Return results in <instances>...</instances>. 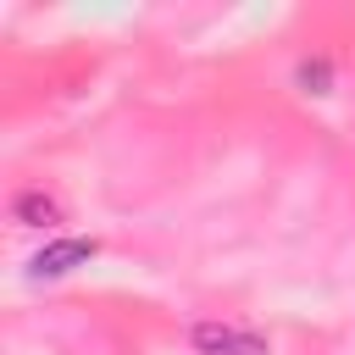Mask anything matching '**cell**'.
Here are the masks:
<instances>
[{"instance_id":"3957f363","label":"cell","mask_w":355,"mask_h":355,"mask_svg":"<svg viewBox=\"0 0 355 355\" xmlns=\"http://www.w3.org/2000/svg\"><path fill=\"white\" fill-rule=\"evenodd\" d=\"M189 355H272V333L239 316H194L183 327Z\"/></svg>"},{"instance_id":"6da1fadb","label":"cell","mask_w":355,"mask_h":355,"mask_svg":"<svg viewBox=\"0 0 355 355\" xmlns=\"http://www.w3.org/2000/svg\"><path fill=\"white\" fill-rule=\"evenodd\" d=\"M100 255H105V239H100V233L67 227V233H55V239H39V244L22 255V283H67V277H78L83 266H94Z\"/></svg>"},{"instance_id":"7a4b0ae2","label":"cell","mask_w":355,"mask_h":355,"mask_svg":"<svg viewBox=\"0 0 355 355\" xmlns=\"http://www.w3.org/2000/svg\"><path fill=\"white\" fill-rule=\"evenodd\" d=\"M6 222H11V233L55 239V233H67V222H72V200H67L50 178H33V183H17V189L6 194Z\"/></svg>"},{"instance_id":"277c9868","label":"cell","mask_w":355,"mask_h":355,"mask_svg":"<svg viewBox=\"0 0 355 355\" xmlns=\"http://www.w3.org/2000/svg\"><path fill=\"white\" fill-rule=\"evenodd\" d=\"M288 83L305 100H327V94H338V61L327 50H300L294 67H288Z\"/></svg>"}]
</instances>
